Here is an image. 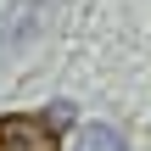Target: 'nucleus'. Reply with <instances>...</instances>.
Returning <instances> with one entry per match:
<instances>
[{
    "mask_svg": "<svg viewBox=\"0 0 151 151\" xmlns=\"http://www.w3.org/2000/svg\"><path fill=\"white\" fill-rule=\"evenodd\" d=\"M73 151H129V146H123V134H118L112 123H84Z\"/></svg>",
    "mask_w": 151,
    "mask_h": 151,
    "instance_id": "2",
    "label": "nucleus"
},
{
    "mask_svg": "<svg viewBox=\"0 0 151 151\" xmlns=\"http://www.w3.org/2000/svg\"><path fill=\"white\" fill-rule=\"evenodd\" d=\"M73 106L56 112H6L0 118V151H62V123Z\"/></svg>",
    "mask_w": 151,
    "mask_h": 151,
    "instance_id": "1",
    "label": "nucleus"
}]
</instances>
